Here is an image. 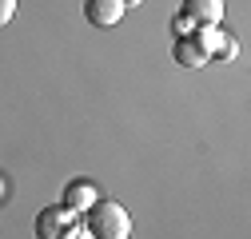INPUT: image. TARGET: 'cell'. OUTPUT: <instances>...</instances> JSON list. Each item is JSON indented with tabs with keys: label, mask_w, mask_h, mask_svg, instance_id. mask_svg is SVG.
Segmentation results:
<instances>
[{
	"label": "cell",
	"mask_w": 251,
	"mask_h": 239,
	"mask_svg": "<svg viewBox=\"0 0 251 239\" xmlns=\"http://www.w3.org/2000/svg\"><path fill=\"white\" fill-rule=\"evenodd\" d=\"M84 231H88V239H128L132 235V215L116 199H96L84 212Z\"/></svg>",
	"instance_id": "cell-1"
},
{
	"label": "cell",
	"mask_w": 251,
	"mask_h": 239,
	"mask_svg": "<svg viewBox=\"0 0 251 239\" xmlns=\"http://www.w3.org/2000/svg\"><path fill=\"white\" fill-rule=\"evenodd\" d=\"M211 44H215V28H192L187 36H176V64L183 68H203L211 60Z\"/></svg>",
	"instance_id": "cell-2"
},
{
	"label": "cell",
	"mask_w": 251,
	"mask_h": 239,
	"mask_svg": "<svg viewBox=\"0 0 251 239\" xmlns=\"http://www.w3.org/2000/svg\"><path fill=\"white\" fill-rule=\"evenodd\" d=\"M179 16L192 20L196 28H219V20H224V0H183Z\"/></svg>",
	"instance_id": "cell-3"
},
{
	"label": "cell",
	"mask_w": 251,
	"mask_h": 239,
	"mask_svg": "<svg viewBox=\"0 0 251 239\" xmlns=\"http://www.w3.org/2000/svg\"><path fill=\"white\" fill-rule=\"evenodd\" d=\"M72 219L76 215L68 212L64 203H60V207H44V212L36 215V239H60V235L72 227Z\"/></svg>",
	"instance_id": "cell-4"
},
{
	"label": "cell",
	"mask_w": 251,
	"mask_h": 239,
	"mask_svg": "<svg viewBox=\"0 0 251 239\" xmlns=\"http://www.w3.org/2000/svg\"><path fill=\"white\" fill-rule=\"evenodd\" d=\"M96 199H100V191H96L92 179H72V184H64V207L72 215H84Z\"/></svg>",
	"instance_id": "cell-5"
},
{
	"label": "cell",
	"mask_w": 251,
	"mask_h": 239,
	"mask_svg": "<svg viewBox=\"0 0 251 239\" xmlns=\"http://www.w3.org/2000/svg\"><path fill=\"white\" fill-rule=\"evenodd\" d=\"M84 20L96 28H112L124 20V4L120 0H84Z\"/></svg>",
	"instance_id": "cell-6"
},
{
	"label": "cell",
	"mask_w": 251,
	"mask_h": 239,
	"mask_svg": "<svg viewBox=\"0 0 251 239\" xmlns=\"http://www.w3.org/2000/svg\"><path fill=\"white\" fill-rule=\"evenodd\" d=\"M211 60H235V40L231 36H224L215 28V44H211Z\"/></svg>",
	"instance_id": "cell-7"
},
{
	"label": "cell",
	"mask_w": 251,
	"mask_h": 239,
	"mask_svg": "<svg viewBox=\"0 0 251 239\" xmlns=\"http://www.w3.org/2000/svg\"><path fill=\"white\" fill-rule=\"evenodd\" d=\"M12 16H16V0H0V28H4Z\"/></svg>",
	"instance_id": "cell-8"
},
{
	"label": "cell",
	"mask_w": 251,
	"mask_h": 239,
	"mask_svg": "<svg viewBox=\"0 0 251 239\" xmlns=\"http://www.w3.org/2000/svg\"><path fill=\"white\" fill-rule=\"evenodd\" d=\"M192 28H196L192 20H183V16H176V36H187V32H192Z\"/></svg>",
	"instance_id": "cell-9"
},
{
	"label": "cell",
	"mask_w": 251,
	"mask_h": 239,
	"mask_svg": "<svg viewBox=\"0 0 251 239\" xmlns=\"http://www.w3.org/2000/svg\"><path fill=\"white\" fill-rule=\"evenodd\" d=\"M60 239H88V231H84V227H76V223H72V227H68V231H64V235H60Z\"/></svg>",
	"instance_id": "cell-10"
},
{
	"label": "cell",
	"mask_w": 251,
	"mask_h": 239,
	"mask_svg": "<svg viewBox=\"0 0 251 239\" xmlns=\"http://www.w3.org/2000/svg\"><path fill=\"white\" fill-rule=\"evenodd\" d=\"M120 4H124V8H136V4H144V0H120Z\"/></svg>",
	"instance_id": "cell-11"
},
{
	"label": "cell",
	"mask_w": 251,
	"mask_h": 239,
	"mask_svg": "<svg viewBox=\"0 0 251 239\" xmlns=\"http://www.w3.org/2000/svg\"><path fill=\"white\" fill-rule=\"evenodd\" d=\"M0 191H4V179H0Z\"/></svg>",
	"instance_id": "cell-12"
}]
</instances>
